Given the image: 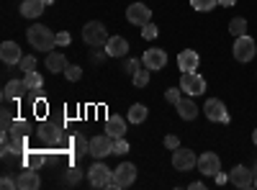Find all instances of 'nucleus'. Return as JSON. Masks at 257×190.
I'll return each instance as SVG.
<instances>
[{"mask_svg":"<svg viewBox=\"0 0 257 190\" xmlns=\"http://www.w3.org/2000/svg\"><path fill=\"white\" fill-rule=\"evenodd\" d=\"M103 49L108 52V57H126L128 54V41L123 36H111L108 44H105Z\"/></svg>","mask_w":257,"mask_h":190,"instance_id":"obj_21","label":"nucleus"},{"mask_svg":"<svg viewBox=\"0 0 257 190\" xmlns=\"http://www.w3.org/2000/svg\"><path fill=\"white\" fill-rule=\"evenodd\" d=\"M157 34H160V31H157V26L152 24V21H149L147 26H142V36H144V39H149V41L157 39Z\"/></svg>","mask_w":257,"mask_h":190,"instance_id":"obj_35","label":"nucleus"},{"mask_svg":"<svg viewBox=\"0 0 257 190\" xmlns=\"http://www.w3.org/2000/svg\"><path fill=\"white\" fill-rule=\"evenodd\" d=\"M252 141H254V146H257V129L252 131Z\"/></svg>","mask_w":257,"mask_h":190,"instance_id":"obj_47","label":"nucleus"},{"mask_svg":"<svg viewBox=\"0 0 257 190\" xmlns=\"http://www.w3.org/2000/svg\"><path fill=\"white\" fill-rule=\"evenodd\" d=\"M180 90H185L190 98H196V95H203L206 93V80L196 72H183L180 77Z\"/></svg>","mask_w":257,"mask_h":190,"instance_id":"obj_7","label":"nucleus"},{"mask_svg":"<svg viewBox=\"0 0 257 190\" xmlns=\"http://www.w3.org/2000/svg\"><path fill=\"white\" fill-rule=\"evenodd\" d=\"M111 177H113V170L108 164H103L100 159H95V164H90L88 170V180L93 187H108L111 185Z\"/></svg>","mask_w":257,"mask_h":190,"instance_id":"obj_4","label":"nucleus"},{"mask_svg":"<svg viewBox=\"0 0 257 190\" xmlns=\"http://www.w3.org/2000/svg\"><path fill=\"white\" fill-rule=\"evenodd\" d=\"M64 77H67L70 82H77V80L82 77V70H80L77 65H67V70H64Z\"/></svg>","mask_w":257,"mask_h":190,"instance_id":"obj_34","label":"nucleus"},{"mask_svg":"<svg viewBox=\"0 0 257 190\" xmlns=\"http://www.w3.org/2000/svg\"><path fill=\"white\" fill-rule=\"evenodd\" d=\"M254 172H257V164H254Z\"/></svg>","mask_w":257,"mask_h":190,"instance_id":"obj_49","label":"nucleus"},{"mask_svg":"<svg viewBox=\"0 0 257 190\" xmlns=\"http://www.w3.org/2000/svg\"><path fill=\"white\" fill-rule=\"evenodd\" d=\"M105 57H108V52H93V59H95V62H103Z\"/></svg>","mask_w":257,"mask_h":190,"instance_id":"obj_44","label":"nucleus"},{"mask_svg":"<svg viewBox=\"0 0 257 190\" xmlns=\"http://www.w3.org/2000/svg\"><path fill=\"white\" fill-rule=\"evenodd\" d=\"M70 41H72V36H70L67 31H59V34H57V47H67Z\"/></svg>","mask_w":257,"mask_h":190,"instance_id":"obj_41","label":"nucleus"},{"mask_svg":"<svg viewBox=\"0 0 257 190\" xmlns=\"http://www.w3.org/2000/svg\"><path fill=\"white\" fill-rule=\"evenodd\" d=\"M47 70L49 72H64V70H67V57H64V54H59V52H49L47 54Z\"/></svg>","mask_w":257,"mask_h":190,"instance_id":"obj_24","label":"nucleus"},{"mask_svg":"<svg viewBox=\"0 0 257 190\" xmlns=\"http://www.w3.org/2000/svg\"><path fill=\"white\" fill-rule=\"evenodd\" d=\"M24 80H26V85H29L31 90H39L41 85H44V77H41L36 70H34V72H26V77H24Z\"/></svg>","mask_w":257,"mask_h":190,"instance_id":"obj_29","label":"nucleus"},{"mask_svg":"<svg viewBox=\"0 0 257 190\" xmlns=\"http://www.w3.org/2000/svg\"><path fill=\"white\" fill-rule=\"evenodd\" d=\"M142 65L147 67V70H152V72H160V70H165V65H167V52L165 49H147L144 52V57H142Z\"/></svg>","mask_w":257,"mask_h":190,"instance_id":"obj_12","label":"nucleus"},{"mask_svg":"<svg viewBox=\"0 0 257 190\" xmlns=\"http://www.w3.org/2000/svg\"><path fill=\"white\" fill-rule=\"evenodd\" d=\"M108 31H105V26L100 24V21H90V24L82 26V41L93 49H103L105 44H108Z\"/></svg>","mask_w":257,"mask_h":190,"instance_id":"obj_2","label":"nucleus"},{"mask_svg":"<svg viewBox=\"0 0 257 190\" xmlns=\"http://www.w3.org/2000/svg\"><path fill=\"white\" fill-rule=\"evenodd\" d=\"M254 185H257V177H254Z\"/></svg>","mask_w":257,"mask_h":190,"instance_id":"obj_50","label":"nucleus"},{"mask_svg":"<svg viewBox=\"0 0 257 190\" xmlns=\"http://www.w3.org/2000/svg\"><path fill=\"white\" fill-rule=\"evenodd\" d=\"M216 3H219V0H190V6L196 8V11H201V13L213 11V8H216Z\"/></svg>","mask_w":257,"mask_h":190,"instance_id":"obj_30","label":"nucleus"},{"mask_svg":"<svg viewBox=\"0 0 257 190\" xmlns=\"http://www.w3.org/2000/svg\"><path fill=\"white\" fill-rule=\"evenodd\" d=\"M113 154H128V141L121 136V139H116V144H113Z\"/></svg>","mask_w":257,"mask_h":190,"instance_id":"obj_36","label":"nucleus"},{"mask_svg":"<svg viewBox=\"0 0 257 190\" xmlns=\"http://www.w3.org/2000/svg\"><path fill=\"white\" fill-rule=\"evenodd\" d=\"M196 167L201 170V175H213V177H216V172H221V159H219L216 152H203L198 157Z\"/></svg>","mask_w":257,"mask_h":190,"instance_id":"obj_14","label":"nucleus"},{"mask_svg":"<svg viewBox=\"0 0 257 190\" xmlns=\"http://www.w3.org/2000/svg\"><path fill=\"white\" fill-rule=\"evenodd\" d=\"M175 111L180 113V118H183V121H193V118L198 116V111H201V108H198V105L193 103L190 98H180V103H175Z\"/></svg>","mask_w":257,"mask_h":190,"instance_id":"obj_22","label":"nucleus"},{"mask_svg":"<svg viewBox=\"0 0 257 190\" xmlns=\"http://www.w3.org/2000/svg\"><path fill=\"white\" fill-rule=\"evenodd\" d=\"M39 185H41V180H39V175H36L34 167H26V170L16 177V187H18V190H36Z\"/></svg>","mask_w":257,"mask_h":190,"instance_id":"obj_18","label":"nucleus"},{"mask_svg":"<svg viewBox=\"0 0 257 190\" xmlns=\"http://www.w3.org/2000/svg\"><path fill=\"white\" fill-rule=\"evenodd\" d=\"M165 98H167V103H180V88H170L167 93H165Z\"/></svg>","mask_w":257,"mask_h":190,"instance_id":"obj_38","label":"nucleus"},{"mask_svg":"<svg viewBox=\"0 0 257 190\" xmlns=\"http://www.w3.org/2000/svg\"><path fill=\"white\" fill-rule=\"evenodd\" d=\"M0 59H3V65H18L24 54H21V47L16 41H3L0 44Z\"/></svg>","mask_w":257,"mask_h":190,"instance_id":"obj_17","label":"nucleus"},{"mask_svg":"<svg viewBox=\"0 0 257 190\" xmlns=\"http://www.w3.org/2000/svg\"><path fill=\"white\" fill-rule=\"evenodd\" d=\"M41 3H44V6H47V8H49V6H52V3H54V0H41Z\"/></svg>","mask_w":257,"mask_h":190,"instance_id":"obj_48","label":"nucleus"},{"mask_svg":"<svg viewBox=\"0 0 257 190\" xmlns=\"http://www.w3.org/2000/svg\"><path fill=\"white\" fill-rule=\"evenodd\" d=\"M24 159H26V167H34V170H39V167H44L49 162L47 152H34V149H26Z\"/></svg>","mask_w":257,"mask_h":190,"instance_id":"obj_25","label":"nucleus"},{"mask_svg":"<svg viewBox=\"0 0 257 190\" xmlns=\"http://www.w3.org/2000/svg\"><path fill=\"white\" fill-rule=\"evenodd\" d=\"M196 164H198V157H196V152L183 149V146H178V149L173 152V167H175V170L185 172V170H193Z\"/></svg>","mask_w":257,"mask_h":190,"instance_id":"obj_13","label":"nucleus"},{"mask_svg":"<svg viewBox=\"0 0 257 190\" xmlns=\"http://www.w3.org/2000/svg\"><path fill=\"white\" fill-rule=\"evenodd\" d=\"M147 105H142V103H134L132 108H128V113H126V118L132 121V123H144L147 121Z\"/></svg>","mask_w":257,"mask_h":190,"instance_id":"obj_26","label":"nucleus"},{"mask_svg":"<svg viewBox=\"0 0 257 190\" xmlns=\"http://www.w3.org/2000/svg\"><path fill=\"white\" fill-rule=\"evenodd\" d=\"M226 180H229V177H226V175H221V172H216V182H219V185H224V182H226Z\"/></svg>","mask_w":257,"mask_h":190,"instance_id":"obj_45","label":"nucleus"},{"mask_svg":"<svg viewBox=\"0 0 257 190\" xmlns=\"http://www.w3.org/2000/svg\"><path fill=\"white\" fill-rule=\"evenodd\" d=\"M26 39L36 52H52L57 47V34H52L47 26H31L26 31Z\"/></svg>","mask_w":257,"mask_h":190,"instance_id":"obj_1","label":"nucleus"},{"mask_svg":"<svg viewBox=\"0 0 257 190\" xmlns=\"http://www.w3.org/2000/svg\"><path fill=\"white\" fill-rule=\"evenodd\" d=\"M11 134H16V136H29V121H24V118H16V121H13V129H11Z\"/></svg>","mask_w":257,"mask_h":190,"instance_id":"obj_32","label":"nucleus"},{"mask_svg":"<svg viewBox=\"0 0 257 190\" xmlns=\"http://www.w3.org/2000/svg\"><path fill=\"white\" fill-rule=\"evenodd\" d=\"M59 126L57 123H49V121H44L39 126V139L44 141V144H49V146H59L62 144V139H59Z\"/></svg>","mask_w":257,"mask_h":190,"instance_id":"obj_16","label":"nucleus"},{"mask_svg":"<svg viewBox=\"0 0 257 190\" xmlns=\"http://www.w3.org/2000/svg\"><path fill=\"white\" fill-rule=\"evenodd\" d=\"M13 116H11V111H3L0 113V129H3V134H11V129H13Z\"/></svg>","mask_w":257,"mask_h":190,"instance_id":"obj_33","label":"nucleus"},{"mask_svg":"<svg viewBox=\"0 0 257 190\" xmlns=\"http://www.w3.org/2000/svg\"><path fill=\"white\" fill-rule=\"evenodd\" d=\"M18 70L24 72V75H26V72H34V70H36V57H34V54H26L24 59L18 62Z\"/></svg>","mask_w":257,"mask_h":190,"instance_id":"obj_31","label":"nucleus"},{"mask_svg":"<svg viewBox=\"0 0 257 190\" xmlns=\"http://www.w3.org/2000/svg\"><path fill=\"white\" fill-rule=\"evenodd\" d=\"M0 187H6V190H13V187H16V180H11V177L6 175L3 180H0Z\"/></svg>","mask_w":257,"mask_h":190,"instance_id":"obj_43","label":"nucleus"},{"mask_svg":"<svg viewBox=\"0 0 257 190\" xmlns=\"http://www.w3.org/2000/svg\"><path fill=\"white\" fill-rule=\"evenodd\" d=\"M231 54H234V59H237V62H249V59L257 54V41L249 39L247 34H244V36H237Z\"/></svg>","mask_w":257,"mask_h":190,"instance_id":"obj_5","label":"nucleus"},{"mask_svg":"<svg viewBox=\"0 0 257 190\" xmlns=\"http://www.w3.org/2000/svg\"><path fill=\"white\" fill-rule=\"evenodd\" d=\"M165 146H167V149H178V146H180V139L175 136V134H170V136H165Z\"/></svg>","mask_w":257,"mask_h":190,"instance_id":"obj_40","label":"nucleus"},{"mask_svg":"<svg viewBox=\"0 0 257 190\" xmlns=\"http://www.w3.org/2000/svg\"><path fill=\"white\" fill-rule=\"evenodd\" d=\"M134 180H137V167H134L132 162H121L116 170H113V177H111V185H108V187L123 190V187H128V185H134Z\"/></svg>","mask_w":257,"mask_h":190,"instance_id":"obj_3","label":"nucleus"},{"mask_svg":"<svg viewBox=\"0 0 257 190\" xmlns=\"http://www.w3.org/2000/svg\"><path fill=\"white\" fill-rule=\"evenodd\" d=\"M26 90H31L26 85V80H11L6 85V90H3V100H18V98L26 95Z\"/></svg>","mask_w":257,"mask_h":190,"instance_id":"obj_19","label":"nucleus"},{"mask_svg":"<svg viewBox=\"0 0 257 190\" xmlns=\"http://www.w3.org/2000/svg\"><path fill=\"white\" fill-rule=\"evenodd\" d=\"M126 18H128V24H134V26H147L149 21H152V11H149L144 3H132L126 8Z\"/></svg>","mask_w":257,"mask_h":190,"instance_id":"obj_10","label":"nucleus"},{"mask_svg":"<svg viewBox=\"0 0 257 190\" xmlns=\"http://www.w3.org/2000/svg\"><path fill=\"white\" fill-rule=\"evenodd\" d=\"M149 72H152V70H147V67L142 65V67L132 75V80H134V85H137V88H147V82H149Z\"/></svg>","mask_w":257,"mask_h":190,"instance_id":"obj_28","label":"nucleus"},{"mask_svg":"<svg viewBox=\"0 0 257 190\" xmlns=\"http://www.w3.org/2000/svg\"><path fill=\"white\" fill-rule=\"evenodd\" d=\"M219 3H221V6H224V8H231V6H234V3H237V0H219Z\"/></svg>","mask_w":257,"mask_h":190,"instance_id":"obj_46","label":"nucleus"},{"mask_svg":"<svg viewBox=\"0 0 257 190\" xmlns=\"http://www.w3.org/2000/svg\"><path fill=\"white\" fill-rule=\"evenodd\" d=\"M44 3H41V0H24V3H21V16L24 18H39L41 13H44Z\"/></svg>","mask_w":257,"mask_h":190,"instance_id":"obj_23","label":"nucleus"},{"mask_svg":"<svg viewBox=\"0 0 257 190\" xmlns=\"http://www.w3.org/2000/svg\"><path fill=\"white\" fill-rule=\"evenodd\" d=\"M229 31H231L234 39L244 36V34H247V18H231V21H229Z\"/></svg>","mask_w":257,"mask_h":190,"instance_id":"obj_27","label":"nucleus"},{"mask_svg":"<svg viewBox=\"0 0 257 190\" xmlns=\"http://www.w3.org/2000/svg\"><path fill=\"white\" fill-rule=\"evenodd\" d=\"M113 144H116V139H113L111 134H100V136H93V139H90V157H95V159H103V157L113 154Z\"/></svg>","mask_w":257,"mask_h":190,"instance_id":"obj_6","label":"nucleus"},{"mask_svg":"<svg viewBox=\"0 0 257 190\" xmlns=\"http://www.w3.org/2000/svg\"><path fill=\"white\" fill-rule=\"evenodd\" d=\"M229 182H231L234 187L247 190V187L254 185V172L249 170V167H244V164H237V167H234V170L229 172Z\"/></svg>","mask_w":257,"mask_h":190,"instance_id":"obj_11","label":"nucleus"},{"mask_svg":"<svg viewBox=\"0 0 257 190\" xmlns=\"http://www.w3.org/2000/svg\"><path fill=\"white\" fill-rule=\"evenodd\" d=\"M34 113H36L39 118H44V116H47V100H41V98H39V100L34 103Z\"/></svg>","mask_w":257,"mask_h":190,"instance_id":"obj_37","label":"nucleus"},{"mask_svg":"<svg viewBox=\"0 0 257 190\" xmlns=\"http://www.w3.org/2000/svg\"><path fill=\"white\" fill-rule=\"evenodd\" d=\"M198 62H201V57H198L196 49H183L178 54V70L180 72H196L198 70Z\"/></svg>","mask_w":257,"mask_h":190,"instance_id":"obj_15","label":"nucleus"},{"mask_svg":"<svg viewBox=\"0 0 257 190\" xmlns=\"http://www.w3.org/2000/svg\"><path fill=\"white\" fill-rule=\"evenodd\" d=\"M126 121H128V118H121V116H108V118H105V134H111L113 139L126 136Z\"/></svg>","mask_w":257,"mask_h":190,"instance_id":"obj_20","label":"nucleus"},{"mask_svg":"<svg viewBox=\"0 0 257 190\" xmlns=\"http://www.w3.org/2000/svg\"><path fill=\"white\" fill-rule=\"evenodd\" d=\"M80 177H82L80 167H70V170H67V182H80Z\"/></svg>","mask_w":257,"mask_h":190,"instance_id":"obj_39","label":"nucleus"},{"mask_svg":"<svg viewBox=\"0 0 257 190\" xmlns=\"http://www.w3.org/2000/svg\"><path fill=\"white\" fill-rule=\"evenodd\" d=\"M59 146H67V152H70L75 159H80V157H85V154H90V141L85 139L82 134H72V136H67Z\"/></svg>","mask_w":257,"mask_h":190,"instance_id":"obj_8","label":"nucleus"},{"mask_svg":"<svg viewBox=\"0 0 257 190\" xmlns=\"http://www.w3.org/2000/svg\"><path fill=\"white\" fill-rule=\"evenodd\" d=\"M139 67H142V65H139V59H126V65H123V70H126L128 75H134Z\"/></svg>","mask_w":257,"mask_h":190,"instance_id":"obj_42","label":"nucleus"},{"mask_svg":"<svg viewBox=\"0 0 257 190\" xmlns=\"http://www.w3.org/2000/svg\"><path fill=\"white\" fill-rule=\"evenodd\" d=\"M203 113L208 121H216V123H229V113H226V105L219 98H208L203 105Z\"/></svg>","mask_w":257,"mask_h":190,"instance_id":"obj_9","label":"nucleus"}]
</instances>
